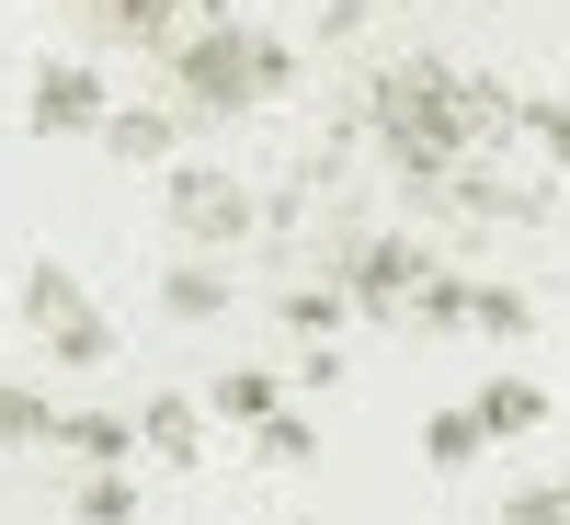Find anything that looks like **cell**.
Listing matches in <instances>:
<instances>
[{"label": "cell", "mask_w": 570, "mask_h": 525, "mask_svg": "<svg viewBox=\"0 0 570 525\" xmlns=\"http://www.w3.org/2000/svg\"><path fill=\"white\" fill-rule=\"evenodd\" d=\"M46 446H69L80 468H126V457H137V422H126V411H58V435H46Z\"/></svg>", "instance_id": "obj_6"}, {"label": "cell", "mask_w": 570, "mask_h": 525, "mask_svg": "<svg viewBox=\"0 0 570 525\" xmlns=\"http://www.w3.org/2000/svg\"><path fill=\"white\" fill-rule=\"evenodd\" d=\"M513 137H537V161L570 172V91H525V104H513Z\"/></svg>", "instance_id": "obj_12"}, {"label": "cell", "mask_w": 570, "mask_h": 525, "mask_svg": "<svg viewBox=\"0 0 570 525\" xmlns=\"http://www.w3.org/2000/svg\"><path fill=\"white\" fill-rule=\"evenodd\" d=\"M274 320L297 331V343H320V331H343V320H354V298H343L331 274H308V285H285V298H274Z\"/></svg>", "instance_id": "obj_11"}, {"label": "cell", "mask_w": 570, "mask_h": 525, "mask_svg": "<svg viewBox=\"0 0 570 525\" xmlns=\"http://www.w3.org/2000/svg\"><path fill=\"white\" fill-rule=\"evenodd\" d=\"M468 285H480V274H445V263H434V274L411 285L400 320H422V331H468Z\"/></svg>", "instance_id": "obj_13"}, {"label": "cell", "mask_w": 570, "mask_h": 525, "mask_svg": "<svg viewBox=\"0 0 570 525\" xmlns=\"http://www.w3.org/2000/svg\"><path fill=\"white\" fill-rule=\"evenodd\" d=\"M171 229H183V241H195V252H228V241H263V195H252V183L240 172H228V161H171Z\"/></svg>", "instance_id": "obj_3"}, {"label": "cell", "mask_w": 570, "mask_h": 525, "mask_svg": "<svg viewBox=\"0 0 570 525\" xmlns=\"http://www.w3.org/2000/svg\"><path fill=\"white\" fill-rule=\"evenodd\" d=\"M480 446H491V435H480V411H468V400L422 422V457H434V468H480Z\"/></svg>", "instance_id": "obj_15"}, {"label": "cell", "mask_w": 570, "mask_h": 525, "mask_svg": "<svg viewBox=\"0 0 570 525\" xmlns=\"http://www.w3.org/2000/svg\"><path fill=\"white\" fill-rule=\"evenodd\" d=\"M228 422H263V411H285V389H274V377L263 366H217V389H206Z\"/></svg>", "instance_id": "obj_16"}, {"label": "cell", "mask_w": 570, "mask_h": 525, "mask_svg": "<svg viewBox=\"0 0 570 525\" xmlns=\"http://www.w3.org/2000/svg\"><path fill=\"white\" fill-rule=\"evenodd\" d=\"M23 320H35V343L58 354V366H115V320L91 309V285L69 274V263H23Z\"/></svg>", "instance_id": "obj_2"}, {"label": "cell", "mask_w": 570, "mask_h": 525, "mask_svg": "<svg viewBox=\"0 0 570 525\" xmlns=\"http://www.w3.org/2000/svg\"><path fill=\"white\" fill-rule=\"evenodd\" d=\"M104 115H115V91H104L91 58H46L35 91H23V126L35 137H104Z\"/></svg>", "instance_id": "obj_4"}, {"label": "cell", "mask_w": 570, "mask_h": 525, "mask_svg": "<svg viewBox=\"0 0 570 525\" xmlns=\"http://www.w3.org/2000/svg\"><path fill=\"white\" fill-rule=\"evenodd\" d=\"M80 525H137V480L126 468H80V503H69Z\"/></svg>", "instance_id": "obj_17"}, {"label": "cell", "mask_w": 570, "mask_h": 525, "mask_svg": "<svg viewBox=\"0 0 570 525\" xmlns=\"http://www.w3.org/2000/svg\"><path fill=\"white\" fill-rule=\"evenodd\" d=\"M252 446H263L274 468H308V457H320V435H308L297 411H263V422H252Z\"/></svg>", "instance_id": "obj_18"}, {"label": "cell", "mask_w": 570, "mask_h": 525, "mask_svg": "<svg viewBox=\"0 0 570 525\" xmlns=\"http://www.w3.org/2000/svg\"><path fill=\"white\" fill-rule=\"evenodd\" d=\"M137 446H149L160 468H195V457H206V411L183 400V389H160L149 411H137Z\"/></svg>", "instance_id": "obj_5"}, {"label": "cell", "mask_w": 570, "mask_h": 525, "mask_svg": "<svg viewBox=\"0 0 570 525\" xmlns=\"http://www.w3.org/2000/svg\"><path fill=\"white\" fill-rule=\"evenodd\" d=\"M104 149H115V161H171V149H183V115H171V104H115V115H104Z\"/></svg>", "instance_id": "obj_7"}, {"label": "cell", "mask_w": 570, "mask_h": 525, "mask_svg": "<svg viewBox=\"0 0 570 525\" xmlns=\"http://www.w3.org/2000/svg\"><path fill=\"white\" fill-rule=\"evenodd\" d=\"M58 435V400L35 389V377H0V457H23V446H46Z\"/></svg>", "instance_id": "obj_10"}, {"label": "cell", "mask_w": 570, "mask_h": 525, "mask_svg": "<svg viewBox=\"0 0 570 525\" xmlns=\"http://www.w3.org/2000/svg\"><path fill=\"white\" fill-rule=\"evenodd\" d=\"M376 23V0H320V46H354Z\"/></svg>", "instance_id": "obj_20"}, {"label": "cell", "mask_w": 570, "mask_h": 525, "mask_svg": "<svg viewBox=\"0 0 570 525\" xmlns=\"http://www.w3.org/2000/svg\"><path fill=\"white\" fill-rule=\"evenodd\" d=\"M502 525H570V480H525L502 503Z\"/></svg>", "instance_id": "obj_19"}, {"label": "cell", "mask_w": 570, "mask_h": 525, "mask_svg": "<svg viewBox=\"0 0 570 525\" xmlns=\"http://www.w3.org/2000/svg\"><path fill=\"white\" fill-rule=\"evenodd\" d=\"M160 309H171V320H228V263H217V252H183V263L160 274Z\"/></svg>", "instance_id": "obj_8"}, {"label": "cell", "mask_w": 570, "mask_h": 525, "mask_svg": "<svg viewBox=\"0 0 570 525\" xmlns=\"http://www.w3.org/2000/svg\"><path fill=\"white\" fill-rule=\"evenodd\" d=\"M160 69H171V115H252V104H285V91L308 80V58L285 35H263V23H183L171 46H160Z\"/></svg>", "instance_id": "obj_1"}, {"label": "cell", "mask_w": 570, "mask_h": 525, "mask_svg": "<svg viewBox=\"0 0 570 525\" xmlns=\"http://www.w3.org/2000/svg\"><path fill=\"white\" fill-rule=\"evenodd\" d=\"M525 320H537V298H525V285H491V274L468 285V331H491V343H513Z\"/></svg>", "instance_id": "obj_14"}, {"label": "cell", "mask_w": 570, "mask_h": 525, "mask_svg": "<svg viewBox=\"0 0 570 525\" xmlns=\"http://www.w3.org/2000/svg\"><path fill=\"white\" fill-rule=\"evenodd\" d=\"M468 411H480V435H491V446H513V435H537V422H548V389H537V377H491Z\"/></svg>", "instance_id": "obj_9"}]
</instances>
